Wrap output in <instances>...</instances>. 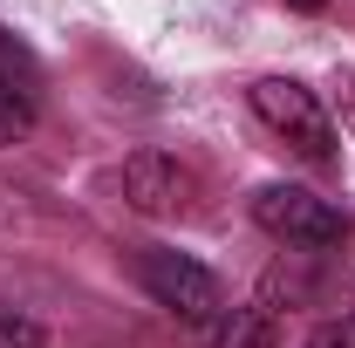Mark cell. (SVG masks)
I'll return each mask as SVG.
<instances>
[{
    "mask_svg": "<svg viewBox=\"0 0 355 348\" xmlns=\"http://www.w3.org/2000/svg\"><path fill=\"white\" fill-rule=\"evenodd\" d=\"M253 116H260L273 137H287L301 157H314V164L335 157V123H328V110H321V96H314L308 82H294V76H260V82H253Z\"/></svg>",
    "mask_w": 355,
    "mask_h": 348,
    "instance_id": "1",
    "label": "cell"
},
{
    "mask_svg": "<svg viewBox=\"0 0 355 348\" xmlns=\"http://www.w3.org/2000/svg\"><path fill=\"white\" fill-rule=\"evenodd\" d=\"M253 218H260L280 246H301V253H328V246L349 239V218L335 212L328 198H314L308 184H266L260 198H253Z\"/></svg>",
    "mask_w": 355,
    "mask_h": 348,
    "instance_id": "2",
    "label": "cell"
},
{
    "mask_svg": "<svg viewBox=\"0 0 355 348\" xmlns=\"http://www.w3.org/2000/svg\"><path fill=\"white\" fill-rule=\"evenodd\" d=\"M137 280L150 287V301L157 307H171L178 321H219V280L205 273L198 260H184V253H164V246H144L137 253Z\"/></svg>",
    "mask_w": 355,
    "mask_h": 348,
    "instance_id": "3",
    "label": "cell"
},
{
    "mask_svg": "<svg viewBox=\"0 0 355 348\" xmlns=\"http://www.w3.org/2000/svg\"><path fill=\"white\" fill-rule=\"evenodd\" d=\"M123 198H130L137 212L164 218V212H184L198 198V177H191V164H178L171 150H137L130 164H123Z\"/></svg>",
    "mask_w": 355,
    "mask_h": 348,
    "instance_id": "4",
    "label": "cell"
},
{
    "mask_svg": "<svg viewBox=\"0 0 355 348\" xmlns=\"http://www.w3.org/2000/svg\"><path fill=\"white\" fill-rule=\"evenodd\" d=\"M212 348H273V314L266 307H232L212 328Z\"/></svg>",
    "mask_w": 355,
    "mask_h": 348,
    "instance_id": "5",
    "label": "cell"
},
{
    "mask_svg": "<svg viewBox=\"0 0 355 348\" xmlns=\"http://www.w3.org/2000/svg\"><path fill=\"white\" fill-rule=\"evenodd\" d=\"M0 89H14L21 103H35V96H42V69H35V55L14 42L7 28H0Z\"/></svg>",
    "mask_w": 355,
    "mask_h": 348,
    "instance_id": "6",
    "label": "cell"
},
{
    "mask_svg": "<svg viewBox=\"0 0 355 348\" xmlns=\"http://www.w3.org/2000/svg\"><path fill=\"white\" fill-rule=\"evenodd\" d=\"M0 348H48V335H42V321H28V314L0 307Z\"/></svg>",
    "mask_w": 355,
    "mask_h": 348,
    "instance_id": "7",
    "label": "cell"
},
{
    "mask_svg": "<svg viewBox=\"0 0 355 348\" xmlns=\"http://www.w3.org/2000/svg\"><path fill=\"white\" fill-rule=\"evenodd\" d=\"M28 123H35V103H21L14 89H0V143H14Z\"/></svg>",
    "mask_w": 355,
    "mask_h": 348,
    "instance_id": "8",
    "label": "cell"
},
{
    "mask_svg": "<svg viewBox=\"0 0 355 348\" xmlns=\"http://www.w3.org/2000/svg\"><path fill=\"white\" fill-rule=\"evenodd\" d=\"M308 348H355V314H335L308 335Z\"/></svg>",
    "mask_w": 355,
    "mask_h": 348,
    "instance_id": "9",
    "label": "cell"
},
{
    "mask_svg": "<svg viewBox=\"0 0 355 348\" xmlns=\"http://www.w3.org/2000/svg\"><path fill=\"white\" fill-rule=\"evenodd\" d=\"M342 123H349V137H355V76H342Z\"/></svg>",
    "mask_w": 355,
    "mask_h": 348,
    "instance_id": "10",
    "label": "cell"
},
{
    "mask_svg": "<svg viewBox=\"0 0 355 348\" xmlns=\"http://www.w3.org/2000/svg\"><path fill=\"white\" fill-rule=\"evenodd\" d=\"M287 7H301V14H321V7H328V0H287Z\"/></svg>",
    "mask_w": 355,
    "mask_h": 348,
    "instance_id": "11",
    "label": "cell"
}]
</instances>
